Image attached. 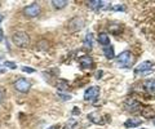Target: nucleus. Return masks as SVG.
Here are the masks:
<instances>
[{
	"mask_svg": "<svg viewBox=\"0 0 155 129\" xmlns=\"http://www.w3.org/2000/svg\"><path fill=\"white\" fill-rule=\"evenodd\" d=\"M12 39H13L14 45H17L19 48H26V47H28V44H30V36H28L26 32H23V31L16 32V34L13 35Z\"/></svg>",
	"mask_w": 155,
	"mask_h": 129,
	"instance_id": "f257e3e1",
	"label": "nucleus"
},
{
	"mask_svg": "<svg viewBox=\"0 0 155 129\" xmlns=\"http://www.w3.org/2000/svg\"><path fill=\"white\" fill-rule=\"evenodd\" d=\"M130 60H132L130 52L124 50L116 57V65H118L119 67H128V66H130Z\"/></svg>",
	"mask_w": 155,
	"mask_h": 129,
	"instance_id": "f03ea898",
	"label": "nucleus"
},
{
	"mask_svg": "<svg viewBox=\"0 0 155 129\" xmlns=\"http://www.w3.org/2000/svg\"><path fill=\"white\" fill-rule=\"evenodd\" d=\"M14 88H16V90H18L19 93H27L31 88V83H30V80H27L25 78H18L16 82H14Z\"/></svg>",
	"mask_w": 155,
	"mask_h": 129,
	"instance_id": "7ed1b4c3",
	"label": "nucleus"
},
{
	"mask_svg": "<svg viewBox=\"0 0 155 129\" xmlns=\"http://www.w3.org/2000/svg\"><path fill=\"white\" fill-rule=\"evenodd\" d=\"M40 5L36 3H32L30 5H27L25 9H23V14H25L26 17L28 18H34V17H38L39 14H40Z\"/></svg>",
	"mask_w": 155,
	"mask_h": 129,
	"instance_id": "20e7f679",
	"label": "nucleus"
},
{
	"mask_svg": "<svg viewBox=\"0 0 155 129\" xmlns=\"http://www.w3.org/2000/svg\"><path fill=\"white\" fill-rule=\"evenodd\" d=\"M153 66H154V62H151V61L142 62V63H140L137 67L134 69V74H136V75H142L143 73H146V71L151 70Z\"/></svg>",
	"mask_w": 155,
	"mask_h": 129,
	"instance_id": "39448f33",
	"label": "nucleus"
},
{
	"mask_svg": "<svg viewBox=\"0 0 155 129\" xmlns=\"http://www.w3.org/2000/svg\"><path fill=\"white\" fill-rule=\"evenodd\" d=\"M100 94V88L98 87H89L84 93V99L85 101H93L98 97Z\"/></svg>",
	"mask_w": 155,
	"mask_h": 129,
	"instance_id": "423d86ee",
	"label": "nucleus"
},
{
	"mask_svg": "<svg viewBox=\"0 0 155 129\" xmlns=\"http://www.w3.org/2000/svg\"><path fill=\"white\" fill-rule=\"evenodd\" d=\"M124 106L127 110H129V111H137V110L140 108V102L136 101L134 98H129L124 102Z\"/></svg>",
	"mask_w": 155,
	"mask_h": 129,
	"instance_id": "0eeeda50",
	"label": "nucleus"
},
{
	"mask_svg": "<svg viewBox=\"0 0 155 129\" xmlns=\"http://www.w3.org/2000/svg\"><path fill=\"white\" fill-rule=\"evenodd\" d=\"M79 63L81 66V69H91L93 66V60L89 56H83L79 58Z\"/></svg>",
	"mask_w": 155,
	"mask_h": 129,
	"instance_id": "6e6552de",
	"label": "nucleus"
},
{
	"mask_svg": "<svg viewBox=\"0 0 155 129\" xmlns=\"http://www.w3.org/2000/svg\"><path fill=\"white\" fill-rule=\"evenodd\" d=\"M142 124V121L140 120V119H134V118H130V119H128V120H125V123H124V125H125V128H129V129H133V128H137V127H140Z\"/></svg>",
	"mask_w": 155,
	"mask_h": 129,
	"instance_id": "1a4fd4ad",
	"label": "nucleus"
},
{
	"mask_svg": "<svg viewBox=\"0 0 155 129\" xmlns=\"http://www.w3.org/2000/svg\"><path fill=\"white\" fill-rule=\"evenodd\" d=\"M88 119H89L92 123L97 124V125H104V124H105V121L102 120V118H101L97 112H91L89 115H88Z\"/></svg>",
	"mask_w": 155,
	"mask_h": 129,
	"instance_id": "9d476101",
	"label": "nucleus"
},
{
	"mask_svg": "<svg viewBox=\"0 0 155 129\" xmlns=\"http://www.w3.org/2000/svg\"><path fill=\"white\" fill-rule=\"evenodd\" d=\"M143 89L147 93H155V79H149L143 83Z\"/></svg>",
	"mask_w": 155,
	"mask_h": 129,
	"instance_id": "9b49d317",
	"label": "nucleus"
},
{
	"mask_svg": "<svg viewBox=\"0 0 155 129\" xmlns=\"http://www.w3.org/2000/svg\"><path fill=\"white\" fill-rule=\"evenodd\" d=\"M141 114H142V116L146 118V119H153V118H155V110H154L153 107H150V106L143 107L142 111H141Z\"/></svg>",
	"mask_w": 155,
	"mask_h": 129,
	"instance_id": "f8f14e48",
	"label": "nucleus"
},
{
	"mask_svg": "<svg viewBox=\"0 0 155 129\" xmlns=\"http://www.w3.org/2000/svg\"><path fill=\"white\" fill-rule=\"evenodd\" d=\"M88 7L92 9V11H101L105 7V3L101 2V0H94V2H89Z\"/></svg>",
	"mask_w": 155,
	"mask_h": 129,
	"instance_id": "ddd939ff",
	"label": "nucleus"
},
{
	"mask_svg": "<svg viewBox=\"0 0 155 129\" xmlns=\"http://www.w3.org/2000/svg\"><path fill=\"white\" fill-rule=\"evenodd\" d=\"M97 40H98L100 44L104 45V47H109V44H110V37H109L107 34H105V32H101V34H98Z\"/></svg>",
	"mask_w": 155,
	"mask_h": 129,
	"instance_id": "4468645a",
	"label": "nucleus"
},
{
	"mask_svg": "<svg viewBox=\"0 0 155 129\" xmlns=\"http://www.w3.org/2000/svg\"><path fill=\"white\" fill-rule=\"evenodd\" d=\"M52 5L54 9H64L67 5V2L66 0H52Z\"/></svg>",
	"mask_w": 155,
	"mask_h": 129,
	"instance_id": "2eb2a0df",
	"label": "nucleus"
},
{
	"mask_svg": "<svg viewBox=\"0 0 155 129\" xmlns=\"http://www.w3.org/2000/svg\"><path fill=\"white\" fill-rule=\"evenodd\" d=\"M104 54H105V57L107 60H113L114 57H115V53H114V48L111 47V45H109V47H106L105 49H104Z\"/></svg>",
	"mask_w": 155,
	"mask_h": 129,
	"instance_id": "dca6fc26",
	"label": "nucleus"
},
{
	"mask_svg": "<svg viewBox=\"0 0 155 129\" xmlns=\"http://www.w3.org/2000/svg\"><path fill=\"white\" fill-rule=\"evenodd\" d=\"M85 45L88 47V48H92V47H93V35H92L91 32L85 35Z\"/></svg>",
	"mask_w": 155,
	"mask_h": 129,
	"instance_id": "f3484780",
	"label": "nucleus"
},
{
	"mask_svg": "<svg viewBox=\"0 0 155 129\" xmlns=\"http://www.w3.org/2000/svg\"><path fill=\"white\" fill-rule=\"evenodd\" d=\"M4 67H8V69H12V70H16L17 69V65L14 63V62H12V61H5L4 62Z\"/></svg>",
	"mask_w": 155,
	"mask_h": 129,
	"instance_id": "a211bd4d",
	"label": "nucleus"
},
{
	"mask_svg": "<svg viewBox=\"0 0 155 129\" xmlns=\"http://www.w3.org/2000/svg\"><path fill=\"white\" fill-rule=\"evenodd\" d=\"M76 120H74V119H71V120H69V123L66 124V127L65 129H75L76 128Z\"/></svg>",
	"mask_w": 155,
	"mask_h": 129,
	"instance_id": "6ab92c4d",
	"label": "nucleus"
},
{
	"mask_svg": "<svg viewBox=\"0 0 155 129\" xmlns=\"http://www.w3.org/2000/svg\"><path fill=\"white\" fill-rule=\"evenodd\" d=\"M57 88L61 89V90H64V89L69 88V84H67L66 82H60V83H57Z\"/></svg>",
	"mask_w": 155,
	"mask_h": 129,
	"instance_id": "aec40b11",
	"label": "nucleus"
},
{
	"mask_svg": "<svg viewBox=\"0 0 155 129\" xmlns=\"http://www.w3.org/2000/svg\"><path fill=\"white\" fill-rule=\"evenodd\" d=\"M22 71H23V73H27V74H32V73H35V70L31 69V67H27V66H23V67H22Z\"/></svg>",
	"mask_w": 155,
	"mask_h": 129,
	"instance_id": "412c9836",
	"label": "nucleus"
},
{
	"mask_svg": "<svg viewBox=\"0 0 155 129\" xmlns=\"http://www.w3.org/2000/svg\"><path fill=\"white\" fill-rule=\"evenodd\" d=\"M58 95H60L62 99H65V101H67V99H71V95H70V94H64L62 92L58 93Z\"/></svg>",
	"mask_w": 155,
	"mask_h": 129,
	"instance_id": "4be33fe9",
	"label": "nucleus"
},
{
	"mask_svg": "<svg viewBox=\"0 0 155 129\" xmlns=\"http://www.w3.org/2000/svg\"><path fill=\"white\" fill-rule=\"evenodd\" d=\"M124 9H125V8H124L123 5H113V11H115V12H119V11L123 12Z\"/></svg>",
	"mask_w": 155,
	"mask_h": 129,
	"instance_id": "5701e85b",
	"label": "nucleus"
},
{
	"mask_svg": "<svg viewBox=\"0 0 155 129\" xmlns=\"http://www.w3.org/2000/svg\"><path fill=\"white\" fill-rule=\"evenodd\" d=\"M102 73H104L102 70H98V71H97V74H96V79H101V78H102Z\"/></svg>",
	"mask_w": 155,
	"mask_h": 129,
	"instance_id": "b1692460",
	"label": "nucleus"
},
{
	"mask_svg": "<svg viewBox=\"0 0 155 129\" xmlns=\"http://www.w3.org/2000/svg\"><path fill=\"white\" fill-rule=\"evenodd\" d=\"M72 114H74V115H79V114H80V110L78 108V107H74V110H72Z\"/></svg>",
	"mask_w": 155,
	"mask_h": 129,
	"instance_id": "393cba45",
	"label": "nucleus"
},
{
	"mask_svg": "<svg viewBox=\"0 0 155 129\" xmlns=\"http://www.w3.org/2000/svg\"><path fill=\"white\" fill-rule=\"evenodd\" d=\"M3 39H4V32H3L2 28H0V43L3 41Z\"/></svg>",
	"mask_w": 155,
	"mask_h": 129,
	"instance_id": "a878e982",
	"label": "nucleus"
},
{
	"mask_svg": "<svg viewBox=\"0 0 155 129\" xmlns=\"http://www.w3.org/2000/svg\"><path fill=\"white\" fill-rule=\"evenodd\" d=\"M3 73H5V67L3 65H0V74H3Z\"/></svg>",
	"mask_w": 155,
	"mask_h": 129,
	"instance_id": "bb28decb",
	"label": "nucleus"
},
{
	"mask_svg": "<svg viewBox=\"0 0 155 129\" xmlns=\"http://www.w3.org/2000/svg\"><path fill=\"white\" fill-rule=\"evenodd\" d=\"M3 98H4V93H3V90L0 89V102L3 101Z\"/></svg>",
	"mask_w": 155,
	"mask_h": 129,
	"instance_id": "cd10ccee",
	"label": "nucleus"
},
{
	"mask_svg": "<svg viewBox=\"0 0 155 129\" xmlns=\"http://www.w3.org/2000/svg\"><path fill=\"white\" fill-rule=\"evenodd\" d=\"M47 129H60V127H58V125H52V127L47 128Z\"/></svg>",
	"mask_w": 155,
	"mask_h": 129,
	"instance_id": "c85d7f7f",
	"label": "nucleus"
},
{
	"mask_svg": "<svg viewBox=\"0 0 155 129\" xmlns=\"http://www.w3.org/2000/svg\"><path fill=\"white\" fill-rule=\"evenodd\" d=\"M2 21H3V16L0 14V23H2Z\"/></svg>",
	"mask_w": 155,
	"mask_h": 129,
	"instance_id": "c756f323",
	"label": "nucleus"
},
{
	"mask_svg": "<svg viewBox=\"0 0 155 129\" xmlns=\"http://www.w3.org/2000/svg\"><path fill=\"white\" fill-rule=\"evenodd\" d=\"M3 57H4V54H3V53H0V60H2Z\"/></svg>",
	"mask_w": 155,
	"mask_h": 129,
	"instance_id": "7c9ffc66",
	"label": "nucleus"
},
{
	"mask_svg": "<svg viewBox=\"0 0 155 129\" xmlns=\"http://www.w3.org/2000/svg\"><path fill=\"white\" fill-rule=\"evenodd\" d=\"M154 125H155V120H154Z\"/></svg>",
	"mask_w": 155,
	"mask_h": 129,
	"instance_id": "2f4dec72",
	"label": "nucleus"
}]
</instances>
